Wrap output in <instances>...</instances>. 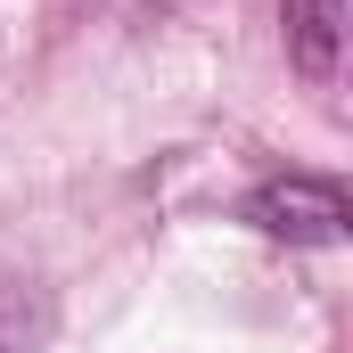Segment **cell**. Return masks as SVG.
Here are the masks:
<instances>
[{
    "label": "cell",
    "instance_id": "1",
    "mask_svg": "<svg viewBox=\"0 0 353 353\" xmlns=\"http://www.w3.org/2000/svg\"><path fill=\"white\" fill-rule=\"evenodd\" d=\"M247 222L263 239H288V247H337L353 230V205H345V189L321 181V173H279L247 197Z\"/></svg>",
    "mask_w": 353,
    "mask_h": 353
},
{
    "label": "cell",
    "instance_id": "2",
    "mask_svg": "<svg viewBox=\"0 0 353 353\" xmlns=\"http://www.w3.org/2000/svg\"><path fill=\"white\" fill-rule=\"evenodd\" d=\"M337 25H345V0H288V50L312 83L337 74Z\"/></svg>",
    "mask_w": 353,
    "mask_h": 353
}]
</instances>
